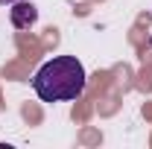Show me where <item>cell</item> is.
<instances>
[{"instance_id":"cell-1","label":"cell","mask_w":152,"mask_h":149,"mask_svg":"<svg viewBox=\"0 0 152 149\" xmlns=\"http://www.w3.org/2000/svg\"><path fill=\"white\" fill-rule=\"evenodd\" d=\"M32 88L44 102L76 99L85 91V67L76 56H56L38 67V73L32 76Z\"/></svg>"},{"instance_id":"cell-2","label":"cell","mask_w":152,"mask_h":149,"mask_svg":"<svg viewBox=\"0 0 152 149\" xmlns=\"http://www.w3.org/2000/svg\"><path fill=\"white\" fill-rule=\"evenodd\" d=\"M9 18H12V26L29 29V26L38 20V6H35V3H26V0H18V3H12Z\"/></svg>"},{"instance_id":"cell-3","label":"cell","mask_w":152,"mask_h":149,"mask_svg":"<svg viewBox=\"0 0 152 149\" xmlns=\"http://www.w3.org/2000/svg\"><path fill=\"white\" fill-rule=\"evenodd\" d=\"M6 3H9V6H12V3H18V0H0V6H6Z\"/></svg>"},{"instance_id":"cell-4","label":"cell","mask_w":152,"mask_h":149,"mask_svg":"<svg viewBox=\"0 0 152 149\" xmlns=\"http://www.w3.org/2000/svg\"><path fill=\"white\" fill-rule=\"evenodd\" d=\"M149 44H152V38H149Z\"/></svg>"}]
</instances>
